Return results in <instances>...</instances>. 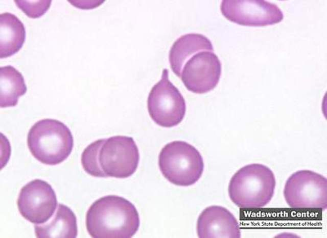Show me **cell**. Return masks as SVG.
<instances>
[{
    "mask_svg": "<svg viewBox=\"0 0 327 238\" xmlns=\"http://www.w3.org/2000/svg\"><path fill=\"white\" fill-rule=\"evenodd\" d=\"M222 15L237 24L249 27H264L281 22L284 14L275 4L262 0L222 1Z\"/></svg>",
    "mask_w": 327,
    "mask_h": 238,
    "instance_id": "cell-9",
    "label": "cell"
},
{
    "mask_svg": "<svg viewBox=\"0 0 327 238\" xmlns=\"http://www.w3.org/2000/svg\"><path fill=\"white\" fill-rule=\"evenodd\" d=\"M137 146L132 137L116 136L105 139L98 154L100 167L106 177L125 178L136 170Z\"/></svg>",
    "mask_w": 327,
    "mask_h": 238,
    "instance_id": "cell-8",
    "label": "cell"
},
{
    "mask_svg": "<svg viewBox=\"0 0 327 238\" xmlns=\"http://www.w3.org/2000/svg\"><path fill=\"white\" fill-rule=\"evenodd\" d=\"M276 180L272 171L261 164H251L240 169L228 185L230 200L242 208H259L271 200Z\"/></svg>",
    "mask_w": 327,
    "mask_h": 238,
    "instance_id": "cell-3",
    "label": "cell"
},
{
    "mask_svg": "<svg viewBox=\"0 0 327 238\" xmlns=\"http://www.w3.org/2000/svg\"><path fill=\"white\" fill-rule=\"evenodd\" d=\"M199 237H240L239 224L233 215L224 207L217 205L205 208L197 224Z\"/></svg>",
    "mask_w": 327,
    "mask_h": 238,
    "instance_id": "cell-11",
    "label": "cell"
},
{
    "mask_svg": "<svg viewBox=\"0 0 327 238\" xmlns=\"http://www.w3.org/2000/svg\"><path fill=\"white\" fill-rule=\"evenodd\" d=\"M158 166L169 182L183 187L195 183L204 170L203 158L199 151L182 141L171 142L162 148L158 156Z\"/></svg>",
    "mask_w": 327,
    "mask_h": 238,
    "instance_id": "cell-5",
    "label": "cell"
},
{
    "mask_svg": "<svg viewBox=\"0 0 327 238\" xmlns=\"http://www.w3.org/2000/svg\"><path fill=\"white\" fill-rule=\"evenodd\" d=\"M16 6L29 17L39 18L49 10L51 1H14Z\"/></svg>",
    "mask_w": 327,
    "mask_h": 238,
    "instance_id": "cell-16",
    "label": "cell"
},
{
    "mask_svg": "<svg viewBox=\"0 0 327 238\" xmlns=\"http://www.w3.org/2000/svg\"><path fill=\"white\" fill-rule=\"evenodd\" d=\"M57 205L56 195L52 187L45 181L34 179L24 186L17 199L21 215L35 224L45 223Z\"/></svg>",
    "mask_w": 327,
    "mask_h": 238,
    "instance_id": "cell-10",
    "label": "cell"
},
{
    "mask_svg": "<svg viewBox=\"0 0 327 238\" xmlns=\"http://www.w3.org/2000/svg\"><path fill=\"white\" fill-rule=\"evenodd\" d=\"M27 144L33 156L39 162L56 165L65 160L72 152L74 140L68 127L62 122L44 119L30 129Z\"/></svg>",
    "mask_w": 327,
    "mask_h": 238,
    "instance_id": "cell-4",
    "label": "cell"
},
{
    "mask_svg": "<svg viewBox=\"0 0 327 238\" xmlns=\"http://www.w3.org/2000/svg\"><path fill=\"white\" fill-rule=\"evenodd\" d=\"M149 114L157 125L164 127L177 125L186 111L185 100L169 79V71L164 69L160 81L151 89L147 100Z\"/></svg>",
    "mask_w": 327,
    "mask_h": 238,
    "instance_id": "cell-7",
    "label": "cell"
},
{
    "mask_svg": "<svg viewBox=\"0 0 327 238\" xmlns=\"http://www.w3.org/2000/svg\"><path fill=\"white\" fill-rule=\"evenodd\" d=\"M213 50L209 39L197 33L182 35L172 45L169 56L171 68L190 91L207 93L218 84L221 64Z\"/></svg>",
    "mask_w": 327,
    "mask_h": 238,
    "instance_id": "cell-1",
    "label": "cell"
},
{
    "mask_svg": "<svg viewBox=\"0 0 327 238\" xmlns=\"http://www.w3.org/2000/svg\"><path fill=\"white\" fill-rule=\"evenodd\" d=\"M27 92V86L21 73L8 65L0 68V107L15 106L18 98Z\"/></svg>",
    "mask_w": 327,
    "mask_h": 238,
    "instance_id": "cell-14",
    "label": "cell"
},
{
    "mask_svg": "<svg viewBox=\"0 0 327 238\" xmlns=\"http://www.w3.org/2000/svg\"><path fill=\"white\" fill-rule=\"evenodd\" d=\"M26 39V30L22 22L14 14L6 12L0 15V58H6L17 52Z\"/></svg>",
    "mask_w": 327,
    "mask_h": 238,
    "instance_id": "cell-13",
    "label": "cell"
},
{
    "mask_svg": "<svg viewBox=\"0 0 327 238\" xmlns=\"http://www.w3.org/2000/svg\"><path fill=\"white\" fill-rule=\"evenodd\" d=\"M287 204L296 209L325 210L327 207V179L309 170L293 173L283 191Z\"/></svg>",
    "mask_w": 327,
    "mask_h": 238,
    "instance_id": "cell-6",
    "label": "cell"
},
{
    "mask_svg": "<svg viewBox=\"0 0 327 238\" xmlns=\"http://www.w3.org/2000/svg\"><path fill=\"white\" fill-rule=\"evenodd\" d=\"M34 230L37 237H76L77 218L71 208L59 204L52 219L44 224L35 225Z\"/></svg>",
    "mask_w": 327,
    "mask_h": 238,
    "instance_id": "cell-12",
    "label": "cell"
},
{
    "mask_svg": "<svg viewBox=\"0 0 327 238\" xmlns=\"http://www.w3.org/2000/svg\"><path fill=\"white\" fill-rule=\"evenodd\" d=\"M105 139L95 141L88 145L81 155V164L84 171L88 174L98 177H106L101 170L98 162V154Z\"/></svg>",
    "mask_w": 327,
    "mask_h": 238,
    "instance_id": "cell-15",
    "label": "cell"
},
{
    "mask_svg": "<svg viewBox=\"0 0 327 238\" xmlns=\"http://www.w3.org/2000/svg\"><path fill=\"white\" fill-rule=\"evenodd\" d=\"M139 215L126 199L107 195L95 201L86 215V226L92 237H131L138 229Z\"/></svg>",
    "mask_w": 327,
    "mask_h": 238,
    "instance_id": "cell-2",
    "label": "cell"
}]
</instances>
